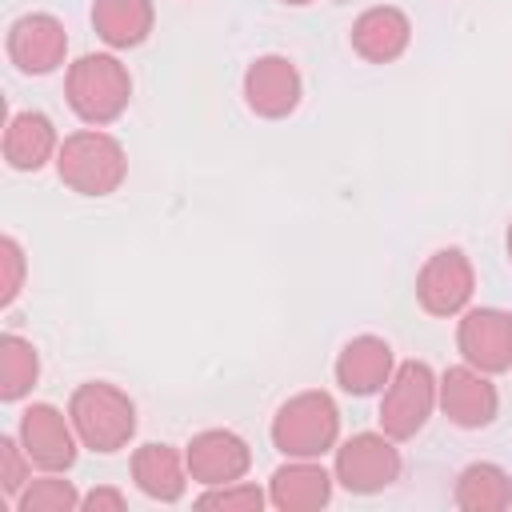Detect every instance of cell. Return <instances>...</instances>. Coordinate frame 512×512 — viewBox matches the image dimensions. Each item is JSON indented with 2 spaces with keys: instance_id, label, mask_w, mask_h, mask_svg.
Returning <instances> with one entry per match:
<instances>
[{
  "instance_id": "cell-1",
  "label": "cell",
  "mask_w": 512,
  "mask_h": 512,
  "mask_svg": "<svg viewBox=\"0 0 512 512\" xmlns=\"http://www.w3.org/2000/svg\"><path fill=\"white\" fill-rule=\"evenodd\" d=\"M56 172L80 196H108L124 184L128 156H124V144L116 136H108L100 128H80V132L60 140Z\"/></svg>"
},
{
  "instance_id": "cell-2",
  "label": "cell",
  "mask_w": 512,
  "mask_h": 512,
  "mask_svg": "<svg viewBox=\"0 0 512 512\" xmlns=\"http://www.w3.org/2000/svg\"><path fill=\"white\" fill-rule=\"evenodd\" d=\"M64 96H68L72 112L84 124L100 128V124H112L128 108V100H132V76H128V68L116 56L88 52L76 64H68Z\"/></svg>"
},
{
  "instance_id": "cell-3",
  "label": "cell",
  "mask_w": 512,
  "mask_h": 512,
  "mask_svg": "<svg viewBox=\"0 0 512 512\" xmlns=\"http://www.w3.org/2000/svg\"><path fill=\"white\" fill-rule=\"evenodd\" d=\"M68 416L80 444L92 452H120L136 436V404L128 400L124 388L108 380L80 384L68 400Z\"/></svg>"
},
{
  "instance_id": "cell-4",
  "label": "cell",
  "mask_w": 512,
  "mask_h": 512,
  "mask_svg": "<svg viewBox=\"0 0 512 512\" xmlns=\"http://www.w3.org/2000/svg\"><path fill=\"white\" fill-rule=\"evenodd\" d=\"M340 436V412L328 392H296L284 400L272 416V444L288 460H320L336 448Z\"/></svg>"
},
{
  "instance_id": "cell-5",
  "label": "cell",
  "mask_w": 512,
  "mask_h": 512,
  "mask_svg": "<svg viewBox=\"0 0 512 512\" xmlns=\"http://www.w3.org/2000/svg\"><path fill=\"white\" fill-rule=\"evenodd\" d=\"M436 408V376L424 360L396 364L380 396V432L392 440H412Z\"/></svg>"
},
{
  "instance_id": "cell-6",
  "label": "cell",
  "mask_w": 512,
  "mask_h": 512,
  "mask_svg": "<svg viewBox=\"0 0 512 512\" xmlns=\"http://www.w3.org/2000/svg\"><path fill=\"white\" fill-rule=\"evenodd\" d=\"M400 476V452L384 432H356L336 448V480L348 492H380Z\"/></svg>"
},
{
  "instance_id": "cell-7",
  "label": "cell",
  "mask_w": 512,
  "mask_h": 512,
  "mask_svg": "<svg viewBox=\"0 0 512 512\" xmlns=\"http://www.w3.org/2000/svg\"><path fill=\"white\" fill-rule=\"evenodd\" d=\"M472 288H476V272H472V260L460 248L432 252L424 260L420 276H416V300L432 316H456V312H464V304L472 300Z\"/></svg>"
},
{
  "instance_id": "cell-8",
  "label": "cell",
  "mask_w": 512,
  "mask_h": 512,
  "mask_svg": "<svg viewBox=\"0 0 512 512\" xmlns=\"http://www.w3.org/2000/svg\"><path fill=\"white\" fill-rule=\"evenodd\" d=\"M456 348H460L464 364H472L488 376L512 368V312L468 308L456 328Z\"/></svg>"
},
{
  "instance_id": "cell-9",
  "label": "cell",
  "mask_w": 512,
  "mask_h": 512,
  "mask_svg": "<svg viewBox=\"0 0 512 512\" xmlns=\"http://www.w3.org/2000/svg\"><path fill=\"white\" fill-rule=\"evenodd\" d=\"M20 444L28 452V460L44 472H64L76 460V428L72 416H64L52 404H28L20 416Z\"/></svg>"
},
{
  "instance_id": "cell-10",
  "label": "cell",
  "mask_w": 512,
  "mask_h": 512,
  "mask_svg": "<svg viewBox=\"0 0 512 512\" xmlns=\"http://www.w3.org/2000/svg\"><path fill=\"white\" fill-rule=\"evenodd\" d=\"M436 404L444 408V416L460 428H484L496 420L500 396L496 384L488 380V372L472 368V364H456L436 380Z\"/></svg>"
},
{
  "instance_id": "cell-11",
  "label": "cell",
  "mask_w": 512,
  "mask_h": 512,
  "mask_svg": "<svg viewBox=\"0 0 512 512\" xmlns=\"http://www.w3.org/2000/svg\"><path fill=\"white\" fill-rule=\"evenodd\" d=\"M184 464H188V476L204 488H216V484H232V480H244L248 464H252V452L244 444V436L228 432V428H204L188 440L184 448Z\"/></svg>"
},
{
  "instance_id": "cell-12",
  "label": "cell",
  "mask_w": 512,
  "mask_h": 512,
  "mask_svg": "<svg viewBox=\"0 0 512 512\" xmlns=\"http://www.w3.org/2000/svg\"><path fill=\"white\" fill-rule=\"evenodd\" d=\"M68 32L52 12H28L8 28V56L20 72L44 76L64 64Z\"/></svg>"
},
{
  "instance_id": "cell-13",
  "label": "cell",
  "mask_w": 512,
  "mask_h": 512,
  "mask_svg": "<svg viewBox=\"0 0 512 512\" xmlns=\"http://www.w3.org/2000/svg\"><path fill=\"white\" fill-rule=\"evenodd\" d=\"M244 100L264 120H284L300 104V72L288 56H256L244 72Z\"/></svg>"
},
{
  "instance_id": "cell-14",
  "label": "cell",
  "mask_w": 512,
  "mask_h": 512,
  "mask_svg": "<svg viewBox=\"0 0 512 512\" xmlns=\"http://www.w3.org/2000/svg\"><path fill=\"white\" fill-rule=\"evenodd\" d=\"M396 372L392 344L380 336H352L336 356V384L348 396H372L380 392Z\"/></svg>"
},
{
  "instance_id": "cell-15",
  "label": "cell",
  "mask_w": 512,
  "mask_h": 512,
  "mask_svg": "<svg viewBox=\"0 0 512 512\" xmlns=\"http://www.w3.org/2000/svg\"><path fill=\"white\" fill-rule=\"evenodd\" d=\"M408 40H412V20L392 4L364 8L352 24V48L368 64H392L396 56H404Z\"/></svg>"
},
{
  "instance_id": "cell-16",
  "label": "cell",
  "mask_w": 512,
  "mask_h": 512,
  "mask_svg": "<svg viewBox=\"0 0 512 512\" xmlns=\"http://www.w3.org/2000/svg\"><path fill=\"white\" fill-rule=\"evenodd\" d=\"M132 480L148 500L176 504L188 488V464L172 444H140L132 456Z\"/></svg>"
},
{
  "instance_id": "cell-17",
  "label": "cell",
  "mask_w": 512,
  "mask_h": 512,
  "mask_svg": "<svg viewBox=\"0 0 512 512\" xmlns=\"http://www.w3.org/2000/svg\"><path fill=\"white\" fill-rule=\"evenodd\" d=\"M332 480L336 476H328L316 460H288L284 468L272 472L268 500L280 512H312L332 500Z\"/></svg>"
},
{
  "instance_id": "cell-18",
  "label": "cell",
  "mask_w": 512,
  "mask_h": 512,
  "mask_svg": "<svg viewBox=\"0 0 512 512\" xmlns=\"http://www.w3.org/2000/svg\"><path fill=\"white\" fill-rule=\"evenodd\" d=\"M56 152H60L56 124L44 112H16V116H8V128H4V160L16 172H36Z\"/></svg>"
},
{
  "instance_id": "cell-19",
  "label": "cell",
  "mask_w": 512,
  "mask_h": 512,
  "mask_svg": "<svg viewBox=\"0 0 512 512\" xmlns=\"http://www.w3.org/2000/svg\"><path fill=\"white\" fill-rule=\"evenodd\" d=\"M156 20L152 0H96L92 4V28L112 48H136L148 40Z\"/></svg>"
},
{
  "instance_id": "cell-20",
  "label": "cell",
  "mask_w": 512,
  "mask_h": 512,
  "mask_svg": "<svg viewBox=\"0 0 512 512\" xmlns=\"http://www.w3.org/2000/svg\"><path fill=\"white\" fill-rule=\"evenodd\" d=\"M512 504V480L500 464H468L456 480V508L464 512H500Z\"/></svg>"
},
{
  "instance_id": "cell-21",
  "label": "cell",
  "mask_w": 512,
  "mask_h": 512,
  "mask_svg": "<svg viewBox=\"0 0 512 512\" xmlns=\"http://www.w3.org/2000/svg\"><path fill=\"white\" fill-rule=\"evenodd\" d=\"M40 376V356L32 348V340L16 336V332H4L0 336V400H20L32 392Z\"/></svg>"
},
{
  "instance_id": "cell-22",
  "label": "cell",
  "mask_w": 512,
  "mask_h": 512,
  "mask_svg": "<svg viewBox=\"0 0 512 512\" xmlns=\"http://www.w3.org/2000/svg\"><path fill=\"white\" fill-rule=\"evenodd\" d=\"M80 504V492L72 488V480L48 472L40 480H28L24 492L16 496V508L20 512H72Z\"/></svg>"
},
{
  "instance_id": "cell-23",
  "label": "cell",
  "mask_w": 512,
  "mask_h": 512,
  "mask_svg": "<svg viewBox=\"0 0 512 512\" xmlns=\"http://www.w3.org/2000/svg\"><path fill=\"white\" fill-rule=\"evenodd\" d=\"M196 504H200V508H224V512H260V508H264V492H260L256 484L232 480V484L208 488Z\"/></svg>"
},
{
  "instance_id": "cell-24",
  "label": "cell",
  "mask_w": 512,
  "mask_h": 512,
  "mask_svg": "<svg viewBox=\"0 0 512 512\" xmlns=\"http://www.w3.org/2000/svg\"><path fill=\"white\" fill-rule=\"evenodd\" d=\"M28 472H32V460L20 444V436H0V488H4V496L16 500L28 484Z\"/></svg>"
},
{
  "instance_id": "cell-25",
  "label": "cell",
  "mask_w": 512,
  "mask_h": 512,
  "mask_svg": "<svg viewBox=\"0 0 512 512\" xmlns=\"http://www.w3.org/2000/svg\"><path fill=\"white\" fill-rule=\"evenodd\" d=\"M0 268H4V280H0V304H12L24 288V252L12 236L0 240Z\"/></svg>"
},
{
  "instance_id": "cell-26",
  "label": "cell",
  "mask_w": 512,
  "mask_h": 512,
  "mask_svg": "<svg viewBox=\"0 0 512 512\" xmlns=\"http://www.w3.org/2000/svg\"><path fill=\"white\" fill-rule=\"evenodd\" d=\"M80 508H88V512H120L124 508V492H116V488H92L88 496H80Z\"/></svg>"
},
{
  "instance_id": "cell-27",
  "label": "cell",
  "mask_w": 512,
  "mask_h": 512,
  "mask_svg": "<svg viewBox=\"0 0 512 512\" xmlns=\"http://www.w3.org/2000/svg\"><path fill=\"white\" fill-rule=\"evenodd\" d=\"M504 244H508V260H512V220H508V236H504Z\"/></svg>"
},
{
  "instance_id": "cell-28",
  "label": "cell",
  "mask_w": 512,
  "mask_h": 512,
  "mask_svg": "<svg viewBox=\"0 0 512 512\" xmlns=\"http://www.w3.org/2000/svg\"><path fill=\"white\" fill-rule=\"evenodd\" d=\"M284 4H312V0H284Z\"/></svg>"
}]
</instances>
